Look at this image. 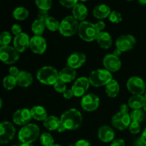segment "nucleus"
<instances>
[{
	"label": "nucleus",
	"mask_w": 146,
	"mask_h": 146,
	"mask_svg": "<svg viewBox=\"0 0 146 146\" xmlns=\"http://www.w3.org/2000/svg\"><path fill=\"white\" fill-rule=\"evenodd\" d=\"M37 17H38V19H39L41 21L45 22L46 20L49 17V15H48V11H45V10H39L38 12V14H37Z\"/></svg>",
	"instance_id": "nucleus-41"
},
{
	"label": "nucleus",
	"mask_w": 146,
	"mask_h": 146,
	"mask_svg": "<svg viewBox=\"0 0 146 146\" xmlns=\"http://www.w3.org/2000/svg\"><path fill=\"white\" fill-rule=\"evenodd\" d=\"M11 33L15 36L22 33V29H21V26L19 25V24H14V25L11 27Z\"/></svg>",
	"instance_id": "nucleus-42"
},
{
	"label": "nucleus",
	"mask_w": 146,
	"mask_h": 146,
	"mask_svg": "<svg viewBox=\"0 0 146 146\" xmlns=\"http://www.w3.org/2000/svg\"><path fill=\"white\" fill-rule=\"evenodd\" d=\"M143 146H146V145H143Z\"/></svg>",
	"instance_id": "nucleus-62"
},
{
	"label": "nucleus",
	"mask_w": 146,
	"mask_h": 146,
	"mask_svg": "<svg viewBox=\"0 0 146 146\" xmlns=\"http://www.w3.org/2000/svg\"><path fill=\"white\" fill-rule=\"evenodd\" d=\"M96 41L98 45L104 49H108L110 47H111L113 44V39L111 34L104 31L99 33Z\"/></svg>",
	"instance_id": "nucleus-24"
},
{
	"label": "nucleus",
	"mask_w": 146,
	"mask_h": 146,
	"mask_svg": "<svg viewBox=\"0 0 146 146\" xmlns=\"http://www.w3.org/2000/svg\"><path fill=\"white\" fill-rule=\"evenodd\" d=\"M31 31L36 36H41L45 31V23L39 19H36L31 24Z\"/></svg>",
	"instance_id": "nucleus-30"
},
{
	"label": "nucleus",
	"mask_w": 146,
	"mask_h": 146,
	"mask_svg": "<svg viewBox=\"0 0 146 146\" xmlns=\"http://www.w3.org/2000/svg\"><path fill=\"white\" fill-rule=\"evenodd\" d=\"M145 99H146V90H145Z\"/></svg>",
	"instance_id": "nucleus-58"
},
{
	"label": "nucleus",
	"mask_w": 146,
	"mask_h": 146,
	"mask_svg": "<svg viewBox=\"0 0 146 146\" xmlns=\"http://www.w3.org/2000/svg\"><path fill=\"white\" fill-rule=\"evenodd\" d=\"M111 12V8L105 4H98L93 9V15L98 19H104L107 18L109 17Z\"/></svg>",
	"instance_id": "nucleus-23"
},
{
	"label": "nucleus",
	"mask_w": 146,
	"mask_h": 146,
	"mask_svg": "<svg viewBox=\"0 0 146 146\" xmlns=\"http://www.w3.org/2000/svg\"><path fill=\"white\" fill-rule=\"evenodd\" d=\"M52 146H61V145H59V144H54Z\"/></svg>",
	"instance_id": "nucleus-56"
},
{
	"label": "nucleus",
	"mask_w": 146,
	"mask_h": 146,
	"mask_svg": "<svg viewBox=\"0 0 146 146\" xmlns=\"http://www.w3.org/2000/svg\"><path fill=\"white\" fill-rule=\"evenodd\" d=\"M136 45V39L131 34H125L118 37L115 41L116 48L121 50L122 52H125L132 50Z\"/></svg>",
	"instance_id": "nucleus-11"
},
{
	"label": "nucleus",
	"mask_w": 146,
	"mask_h": 146,
	"mask_svg": "<svg viewBox=\"0 0 146 146\" xmlns=\"http://www.w3.org/2000/svg\"><path fill=\"white\" fill-rule=\"evenodd\" d=\"M54 88L56 92L59 93V94H64V91L67 89L66 85L64 82L58 79L55 84H54Z\"/></svg>",
	"instance_id": "nucleus-38"
},
{
	"label": "nucleus",
	"mask_w": 146,
	"mask_h": 146,
	"mask_svg": "<svg viewBox=\"0 0 146 146\" xmlns=\"http://www.w3.org/2000/svg\"><path fill=\"white\" fill-rule=\"evenodd\" d=\"M138 2L141 5H146V0H138Z\"/></svg>",
	"instance_id": "nucleus-52"
},
{
	"label": "nucleus",
	"mask_w": 146,
	"mask_h": 146,
	"mask_svg": "<svg viewBox=\"0 0 146 146\" xmlns=\"http://www.w3.org/2000/svg\"><path fill=\"white\" fill-rule=\"evenodd\" d=\"M20 71L19 70V68L17 66H11L9 69V75L12 76L17 77L18 76V74H19Z\"/></svg>",
	"instance_id": "nucleus-43"
},
{
	"label": "nucleus",
	"mask_w": 146,
	"mask_h": 146,
	"mask_svg": "<svg viewBox=\"0 0 146 146\" xmlns=\"http://www.w3.org/2000/svg\"><path fill=\"white\" fill-rule=\"evenodd\" d=\"M86 61V56L82 52H74L68 56L67 60L68 66L77 69L82 66Z\"/></svg>",
	"instance_id": "nucleus-18"
},
{
	"label": "nucleus",
	"mask_w": 146,
	"mask_h": 146,
	"mask_svg": "<svg viewBox=\"0 0 146 146\" xmlns=\"http://www.w3.org/2000/svg\"><path fill=\"white\" fill-rule=\"evenodd\" d=\"M40 128L34 123H28L24 125L19 132L18 137L22 143H32L39 137Z\"/></svg>",
	"instance_id": "nucleus-3"
},
{
	"label": "nucleus",
	"mask_w": 146,
	"mask_h": 146,
	"mask_svg": "<svg viewBox=\"0 0 146 146\" xmlns=\"http://www.w3.org/2000/svg\"><path fill=\"white\" fill-rule=\"evenodd\" d=\"M130 115H131V122H137L138 123L143 122L145 117L143 111H142L141 109L133 110L131 113Z\"/></svg>",
	"instance_id": "nucleus-33"
},
{
	"label": "nucleus",
	"mask_w": 146,
	"mask_h": 146,
	"mask_svg": "<svg viewBox=\"0 0 146 146\" xmlns=\"http://www.w3.org/2000/svg\"><path fill=\"white\" fill-rule=\"evenodd\" d=\"M125 143L124 140L121 139V138H118V139L113 140L110 146H125Z\"/></svg>",
	"instance_id": "nucleus-44"
},
{
	"label": "nucleus",
	"mask_w": 146,
	"mask_h": 146,
	"mask_svg": "<svg viewBox=\"0 0 146 146\" xmlns=\"http://www.w3.org/2000/svg\"><path fill=\"white\" fill-rule=\"evenodd\" d=\"M126 86L129 92L133 95H143L145 92V83L141 77H131L128 78Z\"/></svg>",
	"instance_id": "nucleus-9"
},
{
	"label": "nucleus",
	"mask_w": 146,
	"mask_h": 146,
	"mask_svg": "<svg viewBox=\"0 0 146 146\" xmlns=\"http://www.w3.org/2000/svg\"><path fill=\"white\" fill-rule=\"evenodd\" d=\"M20 146H34V145H31V143H22Z\"/></svg>",
	"instance_id": "nucleus-53"
},
{
	"label": "nucleus",
	"mask_w": 146,
	"mask_h": 146,
	"mask_svg": "<svg viewBox=\"0 0 146 146\" xmlns=\"http://www.w3.org/2000/svg\"><path fill=\"white\" fill-rule=\"evenodd\" d=\"M103 64L105 69L108 70L111 73L119 71L122 65L119 57L116 56L113 54H106L103 59Z\"/></svg>",
	"instance_id": "nucleus-14"
},
{
	"label": "nucleus",
	"mask_w": 146,
	"mask_h": 146,
	"mask_svg": "<svg viewBox=\"0 0 146 146\" xmlns=\"http://www.w3.org/2000/svg\"><path fill=\"white\" fill-rule=\"evenodd\" d=\"M36 78L40 83L47 86H54L58 81V72L55 68L50 66L41 67L36 74Z\"/></svg>",
	"instance_id": "nucleus-5"
},
{
	"label": "nucleus",
	"mask_w": 146,
	"mask_h": 146,
	"mask_svg": "<svg viewBox=\"0 0 146 146\" xmlns=\"http://www.w3.org/2000/svg\"><path fill=\"white\" fill-rule=\"evenodd\" d=\"M141 125L137 122H131L129 127H128L130 133L133 134V135L139 133L140 131H141Z\"/></svg>",
	"instance_id": "nucleus-39"
},
{
	"label": "nucleus",
	"mask_w": 146,
	"mask_h": 146,
	"mask_svg": "<svg viewBox=\"0 0 146 146\" xmlns=\"http://www.w3.org/2000/svg\"><path fill=\"white\" fill-rule=\"evenodd\" d=\"M65 131H66V129L65 127H64V125H61V124L59 125V127L58 128V129H57V131H58V133H64Z\"/></svg>",
	"instance_id": "nucleus-50"
},
{
	"label": "nucleus",
	"mask_w": 146,
	"mask_h": 146,
	"mask_svg": "<svg viewBox=\"0 0 146 146\" xmlns=\"http://www.w3.org/2000/svg\"><path fill=\"white\" fill-rule=\"evenodd\" d=\"M19 58V53L11 46H0V61L5 64L11 65Z\"/></svg>",
	"instance_id": "nucleus-8"
},
{
	"label": "nucleus",
	"mask_w": 146,
	"mask_h": 146,
	"mask_svg": "<svg viewBox=\"0 0 146 146\" xmlns=\"http://www.w3.org/2000/svg\"><path fill=\"white\" fill-rule=\"evenodd\" d=\"M72 14L73 17L77 21H84L85 19L88 17V9L84 4L78 3L72 8Z\"/></svg>",
	"instance_id": "nucleus-22"
},
{
	"label": "nucleus",
	"mask_w": 146,
	"mask_h": 146,
	"mask_svg": "<svg viewBox=\"0 0 146 146\" xmlns=\"http://www.w3.org/2000/svg\"><path fill=\"white\" fill-rule=\"evenodd\" d=\"M12 15L16 20L18 21H24L27 19L29 15L28 9L25 7H18L13 11Z\"/></svg>",
	"instance_id": "nucleus-29"
},
{
	"label": "nucleus",
	"mask_w": 146,
	"mask_h": 146,
	"mask_svg": "<svg viewBox=\"0 0 146 146\" xmlns=\"http://www.w3.org/2000/svg\"><path fill=\"white\" fill-rule=\"evenodd\" d=\"M61 124L68 131H75L81 125L83 116L81 112L76 108H70L61 115Z\"/></svg>",
	"instance_id": "nucleus-1"
},
{
	"label": "nucleus",
	"mask_w": 146,
	"mask_h": 146,
	"mask_svg": "<svg viewBox=\"0 0 146 146\" xmlns=\"http://www.w3.org/2000/svg\"><path fill=\"white\" fill-rule=\"evenodd\" d=\"M32 118L38 121H44L48 117L47 111L41 106H35L31 110Z\"/></svg>",
	"instance_id": "nucleus-26"
},
{
	"label": "nucleus",
	"mask_w": 146,
	"mask_h": 146,
	"mask_svg": "<svg viewBox=\"0 0 146 146\" xmlns=\"http://www.w3.org/2000/svg\"><path fill=\"white\" fill-rule=\"evenodd\" d=\"M95 26H96V27L97 30H98L99 32L104 31V29L106 28V24H105V22L103 21H98V22L96 23Z\"/></svg>",
	"instance_id": "nucleus-45"
},
{
	"label": "nucleus",
	"mask_w": 146,
	"mask_h": 146,
	"mask_svg": "<svg viewBox=\"0 0 146 146\" xmlns=\"http://www.w3.org/2000/svg\"><path fill=\"white\" fill-rule=\"evenodd\" d=\"M63 96H64V97L66 98V99H71V98H73V97L74 96V93H73L72 90L71 89L66 90V91H64V94H63Z\"/></svg>",
	"instance_id": "nucleus-46"
},
{
	"label": "nucleus",
	"mask_w": 146,
	"mask_h": 146,
	"mask_svg": "<svg viewBox=\"0 0 146 146\" xmlns=\"http://www.w3.org/2000/svg\"><path fill=\"white\" fill-rule=\"evenodd\" d=\"M100 99L97 95L94 94H86L82 97L81 106L83 109L88 112H93L99 107Z\"/></svg>",
	"instance_id": "nucleus-12"
},
{
	"label": "nucleus",
	"mask_w": 146,
	"mask_h": 146,
	"mask_svg": "<svg viewBox=\"0 0 146 146\" xmlns=\"http://www.w3.org/2000/svg\"><path fill=\"white\" fill-rule=\"evenodd\" d=\"M1 106H2V100H1V98H0V109H1Z\"/></svg>",
	"instance_id": "nucleus-55"
},
{
	"label": "nucleus",
	"mask_w": 146,
	"mask_h": 146,
	"mask_svg": "<svg viewBox=\"0 0 146 146\" xmlns=\"http://www.w3.org/2000/svg\"><path fill=\"white\" fill-rule=\"evenodd\" d=\"M45 27L48 30L51 31H56L59 29L60 23L58 20L53 17H49L45 22Z\"/></svg>",
	"instance_id": "nucleus-32"
},
{
	"label": "nucleus",
	"mask_w": 146,
	"mask_h": 146,
	"mask_svg": "<svg viewBox=\"0 0 146 146\" xmlns=\"http://www.w3.org/2000/svg\"><path fill=\"white\" fill-rule=\"evenodd\" d=\"M108 19H109V21L113 24H119L123 20V17L121 13L116 11H111Z\"/></svg>",
	"instance_id": "nucleus-37"
},
{
	"label": "nucleus",
	"mask_w": 146,
	"mask_h": 146,
	"mask_svg": "<svg viewBox=\"0 0 146 146\" xmlns=\"http://www.w3.org/2000/svg\"><path fill=\"white\" fill-rule=\"evenodd\" d=\"M75 146H91V144L86 140H79L75 143Z\"/></svg>",
	"instance_id": "nucleus-47"
},
{
	"label": "nucleus",
	"mask_w": 146,
	"mask_h": 146,
	"mask_svg": "<svg viewBox=\"0 0 146 146\" xmlns=\"http://www.w3.org/2000/svg\"><path fill=\"white\" fill-rule=\"evenodd\" d=\"M11 146H17V145H11Z\"/></svg>",
	"instance_id": "nucleus-61"
},
{
	"label": "nucleus",
	"mask_w": 146,
	"mask_h": 146,
	"mask_svg": "<svg viewBox=\"0 0 146 146\" xmlns=\"http://www.w3.org/2000/svg\"><path fill=\"white\" fill-rule=\"evenodd\" d=\"M76 77V71L69 66H66L58 72V78L65 84L71 83Z\"/></svg>",
	"instance_id": "nucleus-20"
},
{
	"label": "nucleus",
	"mask_w": 146,
	"mask_h": 146,
	"mask_svg": "<svg viewBox=\"0 0 146 146\" xmlns=\"http://www.w3.org/2000/svg\"><path fill=\"white\" fill-rule=\"evenodd\" d=\"M35 3L39 10L48 11L51 8L52 0H35Z\"/></svg>",
	"instance_id": "nucleus-36"
},
{
	"label": "nucleus",
	"mask_w": 146,
	"mask_h": 146,
	"mask_svg": "<svg viewBox=\"0 0 146 146\" xmlns=\"http://www.w3.org/2000/svg\"><path fill=\"white\" fill-rule=\"evenodd\" d=\"M129 108L128 104H122L119 112L113 116L111 124L115 129L123 131L129 127L131 123V115L130 113H128Z\"/></svg>",
	"instance_id": "nucleus-2"
},
{
	"label": "nucleus",
	"mask_w": 146,
	"mask_h": 146,
	"mask_svg": "<svg viewBox=\"0 0 146 146\" xmlns=\"http://www.w3.org/2000/svg\"><path fill=\"white\" fill-rule=\"evenodd\" d=\"M78 1H88V0H78Z\"/></svg>",
	"instance_id": "nucleus-57"
},
{
	"label": "nucleus",
	"mask_w": 146,
	"mask_h": 146,
	"mask_svg": "<svg viewBox=\"0 0 146 146\" xmlns=\"http://www.w3.org/2000/svg\"><path fill=\"white\" fill-rule=\"evenodd\" d=\"M2 84L3 86H4V88L5 89L9 90V91L12 90L17 85V78H16V77L8 75L4 78L2 81Z\"/></svg>",
	"instance_id": "nucleus-31"
},
{
	"label": "nucleus",
	"mask_w": 146,
	"mask_h": 146,
	"mask_svg": "<svg viewBox=\"0 0 146 146\" xmlns=\"http://www.w3.org/2000/svg\"><path fill=\"white\" fill-rule=\"evenodd\" d=\"M122 53H123V52L121 51V50L118 49V48H115V51H113V54L115 56H116L119 57L120 56H121V54H122Z\"/></svg>",
	"instance_id": "nucleus-51"
},
{
	"label": "nucleus",
	"mask_w": 146,
	"mask_h": 146,
	"mask_svg": "<svg viewBox=\"0 0 146 146\" xmlns=\"http://www.w3.org/2000/svg\"><path fill=\"white\" fill-rule=\"evenodd\" d=\"M78 21L73 16H67L60 22L58 31L64 36H72L78 33Z\"/></svg>",
	"instance_id": "nucleus-7"
},
{
	"label": "nucleus",
	"mask_w": 146,
	"mask_h": 146,
	"mask_svg": "<svg viewBox=\"0 0 146 146\" xmlns=\"http://www.w3.org/2000/svg\"><path fill=\"white\" fill-rule=\"evenodd\" d=\"M143 145H145V144H144L141 138H138V140H136V141H135V146H143Z\"/></svg>",
	"instance_id": "nucleus-49"
},
{
	"label": "nucleus",
	"mask_w": 146,
	"mask_h": 146,
	"mask_svg": "<svg viewBox=\"0 0 146 146\" xmlns=\"http://www.w3.org/2000/svg\"><path fill=\"white\" fill-rule=\"evenodd\" d=\"M145 101V96L143 95H133L128 99V105L133 110L141 109Z\"/></svg>",
	"instance_id": "nucleus-25"
},
{
	"label": "nucleus",
	"mask_w": 146,
	"mask_h": 146,
	"mask_svg": "<svg viewBox=\"0 0 146 146\" xmlns=\"http://www.w3.org/2000/svg\"><path fill=\"white\" fill-rule=\"evenodd\" d=\"M90 85L91 84H90L88 78L82 76L76 80L71 89L74 93V96L79 98L85 95L86 91L89 88Z\"/></svg>",
	"instance_id": "nucleus-13"
},
{
	"label": "nucleus",
	"mask_w": 146,
	"mask_h": 146,
	"mask_svg": "<svg viewBox=\"0 0 146 146\" xmlns=\"http://www.w3.org/2000/svg\"><path fill=\"white\" fill-rule=\"evenodd\" d=\"M127 1H133V0H127Z\"/></svg>",
	"instance_id": "nucleus-60"
},
{
	"label": "nucleus",
	"mask_w": 146,
	"mask_h": 146,
	"mask_svg": "<svg viewBox=\"0 0 146 146\" xmlns=\"http://www.w3.org/2000/svg\"><path fill=\"white\" fill-rule=\"evenodd\" d=\"M15 133V127L11 123L8 121L0 123V143H9L14 138Z\"/></svg>",
	"instance_id": "nucleus-10"
},
{
	"label": "nucleus",
	"mask_w": 146,
	"mask_h": 146,
	"mask_svg": "<svg viewBox=\"0 0 146 146\" xmlns=\"http://www.w3.org/2000/svg\"><path fill=\"white\" fill-rule=\"evenodd\" d=\"M98 136L102 142L110 143L115 138V132L109 125H103L98 129Z\"/></svg>",
	"instance_id": "nucleus-19"
},
{
	"label": "nucleus",
	"mask_w": 146,
	"mask_h": 146,
	"mask_svg": "<svg viewBox=\"0 0 146 146\" xmlns=\"http://www.w3.org/2000/svg\"><path fill=\"white\" fill-rule=\"evenodd\" d=\"M68 146H75L74 145H69Z\"/></svg>",
	"instance_id": "nucleus-59"
},
{
	"label": "nucleus",
	"mask_w": 146,
	"mask_h": 146,
	"mask_svg": "<svg viewBox=\"0 0 146 146\" xmlns=\"http://www.w3.org/2000/svg\"><path fill=\"white\" fill-rule=\"evenodd\" d=\"M99 33L96 27L95 24H93L89 21H81L78 26V34L83 41L87 42L95 41L98 38Z\"/></svg>",
	"instance_id": "nucleus-6"
},
{
	"label": "nucleus",
	"mask_w": 146,
	"mask_h": 146,
	"mask_svg": "<svg viewBox=\"0 0 146 146\" xmlns=\"http://www.w3.org/2000/svg\"><path fill=\"white\" fill-rule=\"evenodd\" d=\"M29 48L34 54H44L47 48L46 41L42 36H34L30 38Z\"/></svg>",
	"instance_id": "nucleus-16"
},
{
	"label": "nucleus",
	"mask_w": 146,
	"mask_h": 146,
	"mask_svg": "<svg viewBox=\"0 0 146 146\" xmlns=\"http://www.w3.org/2000/svg\"><path fill=\"white\" fill-rule=\"evenodd\" d=\"M31 111L28 108H21L14 112L13 114L12 120L16 125H27L31 121Z\"/></svg>",
	"instance_id": "nucleus-15"
},
{
	"label": "nucleus",
	"mask_w": 146,
	"mask_h": 146,
	"mask_svg": "<svg viewBox=\"0 0 146 146\" xmlns=\"http://www.w3.org/2000/svg\"><path fill=\"white\" fill-rule=\"evenodd\" d=\"M17 85L23 88H27L32 84L34 78L31 73L27 71H20L17 77Z\"/></svg>",
	"instance_id": "nucleus-21"
},
{
	"label": "nucleus",
	"mask_w": 146,
	"mask_h": 146,
	"mask_svg": "<svg viewBox=\"0 0 146 146\" xmlns=\"http://www.w3.org/2000/svg\"><path fill=\"white\" fill-rule=\"evenodd\" d=\"M14 48L18 51L19 53H23L29 48L30 45V38L28 34L26 33H21L18 35L15 36L13 41Z\"/></svg>",
	"instance_id": "nucleus-17"
},
{
	"label": "nucleus",
	"mask_w": 146,
	"mask_h": 146,
	"mask_svg": "<svg viewBox=\"0 0 146 146\" xmlns=\"http://www.w3.org/2000/svg\"><path fill=\"white\" fill-rule=\"evenodd\" d=\"M120 92V86L118 81L113 78L106 86V94L110 98H115Z\"/></svg>",
	"instance_id": "nucleus-27"
},
{
	"label": "nucleus",
	"mask_w": 146,
	"mask_h": 146,
	"mask_svg": "<svg viewBox=\"0 0 146 146\" xmlns=\"http://www.w3.org/2000/svg\"><path fill=\"white\" fill-rule=\"evenodd\" d=\"M141 139H142L143 143L146 145V127L145 128V129L143 130V131L142 135H141Z\"/></svg>",
	"instance_id": "nucleus-48"
},
{
	"label": "nucleus",
	"mask_w": 146,
	"mask_h": 146,
	"mask_svg": "<svg viewBox=\"0 0 146 146\" xmlns=\"http://www.w3.org/2000/svg\"><path fill=\"white\" fill-rule=\"evenodd\" d=\"M44 126L48 131H57L59 125H61V121L59 118L54 115L48 116L44 121Z\"/></svg>",
	"instance_id": "nucleus-28"
},
{
	"label": "nucleus",
	"mask_w": 146,
	"mask_h": 146,
	"mask_svg": "<svg viewBox=\"0 0 146 146\" xmlns=\"http://www.w3.org/2000/svg\"><path fill=\"white\" fill-rule=\"evenodd\" d=\"M112 79L113 76L111 73L105 68L94 70L88 76L90 84L94 87L106 86Z\"/></svg>",
	"instance_id": "nucleus-4"
},
{
	"label": "nucleus",
	"mask_w": 146,
	"mask_h": 146,
	"mask_svg": "<svg viewBox=\"0 0 146 146\" xmlns=\"http://www.w3.org/2000/svg\"><path fill=\"white\" fill-rule=\"evenodd\" d=\"M12 36L9 31H3L0 34V46H9L11 43Z\"/></svg>",
	"instance_id": "nucleus-35"
},
{
	"label": "nucleus",
	"mask_w": 146,
	"mask_h": 146,
	"mask_svg": "<svg viewBox=\"0 0 146 146\" xmlns=\"http://www.w3.org/2000/svg\"><path fill=\"white\" fill-rule=\"evenodd\" d=\"M143 108L144 111H145V112H146V101L145 102V104H144L143 107Z\"/></svg>",
	"instance_id": "nucleus-54"
},
{
	"label": "nucleus",
	"mask_w": 146,
	"mask_h": 146,
	"mask_svg": "<svg viewBox=\"0 0 146 146\" xmlns=\"http://www.w3.org/2000/svg\"><path fill=\"white\" fill-rule=\"evenodd\" d=\"M60 4L66 8H73L78 4V0H58Z\"/></svg>",
	"instance_id": "nucleus-40"
},
{
	"label": "nucleus",
	"mask_w": 146,
	"mask_h": 146,
	"mask_svg": "<svg viewBox=\"0 0 146 146\" xmlns=\"http://www.w3.org/2000/svg\"><path fill=\"white\" fill-rule=\"evenodd\" d=\"M40 143L43 146H52L54 144V139L49 133H44L40 135Z\"/></svg>",
	"instance_id": "nucleus-34"
}]
</instances>
